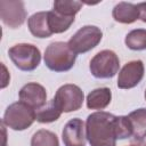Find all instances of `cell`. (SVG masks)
<instances>
[{
	"instance_id": "cell-1",
	"label": "cell",
	"mask_w": 146,
	"mask_h": 146,
	"mask_svg": "<svg viewBox=\"0 0 146 146\" xmlns=\"http://www.w3.org/2000/svg\"><path fill=\"white\" fill-rule=\"evenodd\" d=\"M86 136L90 146H115L119 139V116L95 112L86 121Z\"/></svg>"
},
{
	"instance_id": "cell-2",
	"label": "cell",
	"mask_w": 146,
	"mask_h": 146,
	"mask_svg": "<svg viewBox=\"0 0 146 146\" xmlns=\"http://www.w3.org/2000/svg\"><path fill=\"white\" fill-rule=\"evenodd\" d=\"M75 59L76 54L71 49L67 42H51L44 51V64L54 72L70 71L74 66Z\"/></svg>"
},
{
	"instance_id": "cell-3",
	"label": "cell",
	"mask_w": 146,
	"mask_h": 146,
	"mask_svg": "<svg viewBox=\"0 0 146 146\" xmlns=\"http://www.w3.org/2000/svg\"><path fill=\"white\" fill-rule=\"evenodd\" d=\"M34 120L35 111L23 102H16L7 107L2 122L13 130L22 131L31 127Z\"/></svg>"
},
{
	"instance_id": "cell-4",
	"label": "cell",
	"mask_w": 146,
	"mask_h": 146,
	"mask_svg": "<svg viewBox=\"0 0 146 146\" xmlns=\"http://www.w3.org/2000/svg\"><path fill=\"white\" fill-rule=\"evenodd\" d=\"M9 58L21 71L35 70L41 62V54L36 46L31 43H17L8 50Z\"/></svg>"
},
{
	"instance_id": "cell-5",
	"label": "cell",
	"mask_w": 146,
	"mask_h": 146,
	"mask_svg": "<svg viewBox=\"0 0 146 146\" xmlns=\"http://www.w3.org/2000/svg\"><path fill=\"white\" fill-rule=\"evenodd\" d=\"M120 67V60L117 55L112 50H102L97 52L90 60V72L97 79L113 78Z\"/></svg>"
},
{
	"instance_id": "cell-6",
	"label": "cell",
	"mask_w": 146,
	"mask_h": 146,
	"mask_svg": "<svg viewBox=\"0 0 146 146\" xmlns=\"http://www.w3.org/2000/svg\"><path fill=\"white\" fill-rule=\"evenodd\" d=\"M52 100L62 113H70L81 108L84 100V95L80 87L67 83L57 89Z\"/></svg>"
},
{
	"instance_id": "cell-7",
	"label": "cell",
	"mask_w": 146,
	"mask_h": 146,
	"mask_svg": "<svg viewBox=\"0 0 146 146\" xmlns=\"http://www.w3.org/2000/svg\"><path fill=\"white\" fill-rule=\"evenodd\" d=\"M103 32L94 25H86L79 29L68 40V46L75 54H84L94 49L102 40Z\"/></svg>"
},
{
	"instance_id": "cell-8",
	"label": "cell",
	"mask_w": 146,
	"mask_h": 146,
	"mask_svg": "<svg viewBox=\"0 0 146 146\" xmlns=\"http://www.w3.org/2000/svg\"><path fill=\"white\" fill-rule=\"evenodd\" d=\"M0 17L5 25L10 29H17L22 26L26 18V11L23 1H0Z\"/></svg>"
},
{
	"instance_id": "cell-9",
	"label": "cell",
	"mask_w": 146,
	"mask_h": 146,
	"mask_svg": "<svg viewBox=\"0 0 146 146\" xmlns=\"http://www.w3.org/2000/svg\"><path fill=\"white\" fill-rule=\"evenodd\" d=\"M145 68L141 60H131L127 63L120 71L117 78V87L120 89H131L136 87L144 78Z\"/></svg>"
},
{
	"instance_id": "cell-10",
	"label": "cell",
	"mask_w": 146,
	"mask_h": 146,
	"mask_svg": "<svg viewBox=\"0 0 146 146\" xmlns=\"http://www.w3.org/2000/svg\"><path fill=\"white\" fill-rule=\"evenodd\" d=\"M62 139L64 146H86V124L79 119H71L63 128Z\"/></svg>"
},
{
	"instance_id": "cell-11",
	"label": "cell",
	"mask_w": 146,
	"mask_h": 146,
	"mask_svg": "<svg viewBox=\"0 0 146 146\" xmlns=\"http://www.w3.org/2000/svg\"><path fill=\"white\" fill-rule=\"evenodd\" d=\"M19 102L25 103L34 111L40 110L46 105L47 92L43 86L36 82H30L23 86L19 90Z\"/></svg>"
},
{
	"instance_id": "cell-12",
	"label": "cell",
	"mask_w": 146,
	"mask_h": 146,
	"mask_svg": "<svg viewBox=\"0 0 146 146\" xmlns=\"http://www.w3.org/2000/svg\"><path fill=\"white\" fill-rule=\"evenodd\" d=\"M27 26L32 35L36 38H49L52 32L48 23V11H39L27 19Z\"/></svg>"
},
{
	"instance_id": "cell-13",
	"label": "cell",
	"mask_w": 146,
	"mask_h": 146,
	"mask_svg": "<svg viewBox=\"0 0 146 146\" xmlns=\"http://www.w3.org/2000/svg\"><path fill=\"white\" fill-rule=\"evenodd\" d=\"M113 18L122 24H131L139 18V10L137 5L131 2H119L112 11Z\"/></svg>"
},
{
	"instance_id": "cell-14",
	"label": "cell",
	"mask_w": 146,
	"mask_h": 146,
	"mask_svg": "<svg viewBox=\"0 0 146 146\" xmlns=\"http://www.w3.org/2000/svg\"><path fill=\"white\" fill-rule=\"evenodd\" d=\"M127 116L132 130L131 137L136 141H141L146 137V108L135 110Z\"/></svg>"
},
{
	"instance_id": "cell-15",
	"label": "cell",
	"mask_w": 146,
	"mask_h": 146,
	"mask_svg": "<svg viewBox=\"0 0 146 146\" xmlns=\"http://www.w3.org/2000/svg\"><path fill=\"white\" fill-rule=\"evenodd\" d=\"M112 99L111 89L107 87L97 88L90 91L87 96V107L89 110H104Z\"/></svg>"
},
{
	"instance_id": "cell-16",
	"label": "cell",
	"mask_w": 146,
	"mask_h": 146,
	"mask_svg": "<svg viewBox=\"0 0 146 146\" xmlns=\"http://www.w3.org/2000/svg\"><path fill=\"white\" fill-rule=\"evenodd\" d=\"M75 17L64 16L54 10L48 11V23L50 31L52 33H63L70 29V26L74 23Z\"/></svg>"
},
{
	"instance_id": "cell-17",
	"label": "cell",
	"mask_w": 146,
	"mask_h": 146,
	"mask_svg": "<svg viewBox=\"0 0 146 146\" xmlns=\"http://www.w3.org/2000/svg\"><path fill=\"white\" fill-rule=\"evenodd\" d=\"M60 114L62 112L58 110V107L55 105L54 100L51 99L43 107L35 111V120L40 123H50V122L57 121Z\"/></svg>"
},
{
	"instance_id": "cell-18",
	"label": "cell",
	"mask_w": 146,
	"mask_h": 146,
	"mask_svg": "<svg viewBox=\"0 0 146 146\" xmlns=\"http://www.w3.org/2000/svg\"><path fill=\"white\" fill-rule=\"evenodd\" d=\"M125 46L131 50H145L146 49V30L136 29L130 31L124 39Z\"/></svg>"
},
{
	"instance_id": "cell-19",
	"label": "cell",
	"mask_w": 146,
	"mask_h": 146,
	"mask_svg": "<svg viewBox=\"0 0 146 146\" xmlns=\"http://www.w3.org/2000/svg\"><path fill=\"white\" fill-rule=\"evenodd\" d=\"M83 3L74 0H56L54 2V11L64 15L75 17V14L82 8Z\"/></svg>"
},
{
	"instance_id": "cell-20",
	"label": "cell",
	"mask_w": 146,
	"mask_h": 146,
	"mask_svg": "<svg viewBox=\"0 0 146 146\" xmlns=\"http://www.w3.org/2000/svg\"><path fill=\"white\" fill-rule=\"evenodd\" d=\"M31 146H59V141L54 132L41 129L32 136Z\"/></svg>"
},
{
	"instance_id": "cell-21",
	"label": "cell",
	"mask_w": 146,
	"mask_h": 146,
	"mask_svg": "<svg viewBox=\"0 0 146 146\" xmlns=\"http://www.w3.org/2000/svg\"><path fill=\"white\" fill-rule=\"evenodd\" d=\"M138 10H139V18L144 23H146V2H140L137 5Z\"/></svg>"
},
{
	"instance_id": "cell-22",
	"label": "cell",
	"mask_w": 146,
	"mask_h": 146,
	"mask_svg": "<svg viewBox=\"0 0 146 146\" xmlns=\"http://www.w3.org/2000/svg\"><path fill=\"white\" fill-rule=\"evenodd\" d=\"M137 146H146V143H143V144H140V145H137Z\"/></svg>"
},
{
	"instance_id": "cell-23",
	"label": "cell",
	"mask_w": 146,
	"mask_h": 146,
	"mask_svg": "<svg viewBox=\"0 0 146 146\" xmlns=\"http://www.w3.org/2000/svg\"><path fill=\"white\" fill-rule=\"evenodd\" d=\"M145 99H146V90H145Z\"/></svg>"
},
{
	"instance_id": "cell-24",
	"label": "cell",
	"mask_w": 146,
	"mask_h": 146,
	"mask_svg": "<svg viewBox=\"0 0 146 146\" xmlns=\"http://www.w3.org/2000/svg\"><path fill=\"white\" fill-rule=\"evenodd\" d=\"M130 146H137V145H130Z\"/></svg>"
}]
</instances>
